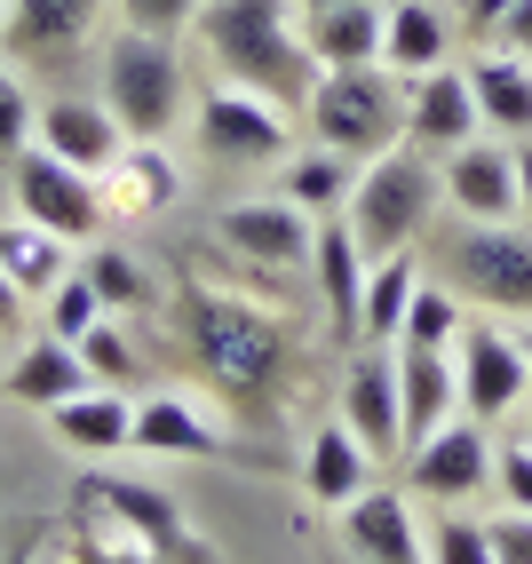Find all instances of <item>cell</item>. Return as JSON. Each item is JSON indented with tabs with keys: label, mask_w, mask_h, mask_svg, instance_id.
<instances>
[{
	"label": "cell",
	"mask_w": 532,
	"mask_h": 564,
	"mask_svg": "<svg viewBox=\"0 0 532 564\" xmlns=\"http://www.w3.org/2000/svg\"><path fill=\"white\" fill-rule=\"evenodd\" d=\"M341 533H350V549L366 564H422V533H413V509L398 494H366L350 501V517H341Z\"/></svg>",
	"instance_id": "d4e9b609"
},
{
	"label": "cell",
	"mask_w": 532,
	"mask_h": 564,
	"mask_svg": "<svg viewBox=\"0 0 532 564\" xmlns=\"http://www.w3.org/2000/svg\"><path fill=\"white\" fill-rule=\"evenodd\" d=\"M501 48H517V56H532V0H517V9L501 17V32H492Z\"/></svg>",
	"instance_id": "ab89813d"
},
{
	"label": "cell",
	"mask_w": 532,
	"mask_h": 564,
	"mask_svg": "<svg viewBox=\"0 0 532 564\" xmlns=\"http://www.w3.org/2000/svg\"><path fill=\"white\" fill-rule=\"evenodd\" d=\"M96 382L80 343H56V334H32V343L9 358V373H0V390L24 398V405H64V398H80Z\"/></svg>",
	"instance_id": "ffe728a7"
},
{
	"label": "cell",
	"mask_w": 532,
	"mask_h": 564,
	"mask_svg": "<svg viewBox=\"0 0 532 564\" xmlns=\"http://www.w3.org/2000/svg\"><path fill=\"white\" fill-rule=\"evenodd\" d=\"M469 88H477V120L492 135H532V56L517 48H477L469 56Z\"/></svg>",
	"instance_id": "d6986e66"
},
{
	"label": "cell",
	"mask_w": 532,
	"mask_h": 564,
	"mask_svg": "<svg viewBox=\"0 0 532 564\" xmlns=\"http://www.w3.org/2000/svg\"><path fill=\"white\" fill-rule=\"evenodd\" d=\"M437 192L462 223H517V143H453L437 160Z\"/></svg>",
	"instance_id": "7c38bea8"
},
{
	"label": "cell",
	"mask_w": 532,
	"mask_h": 564,
	"mask_svg": "<svg viewBox=\"0 0 532 564\" xmlns=\"http://www.w3.org/2000/svg\"><path fill=\"white\" fill-rule=\"evenodd\" d=\"M32 143L56 152V160H72V167H88V175H104L128 152V128L111 120V104H96V96H48L41 111H32Z\"/></svg>",
	"instance_id": "5bb4252c"
},
{
	"label": "cell",
	"mask_w": 532,
	"mask_h": 564,
	"mask_svg": "<svg viewBox=\"0 0 532 564\" xmlns=\"http://www.w3.org/2000/svg\"><path fill=\"white\" fill-rule=\"evenodd\" d=\"M104 104H111V120L128 128V143H167L175 120L192 111V72H183L175 41L135 32V24L111 32L104 41Z\"/></svg>",
	"instance_id": "277c9868"
},
{
	"label": "cell",
	"mask_w": 532,
	"mask_h": 564,
	"mask_svg": "<svg viewBox=\"0 0 532 564\" xmlns=\"http://www.w3.org/2000/svg\"><path fill=\"white\" fill-rule=\"evenodd\" d=\"M199 48L215 64V80L254 88L271 104H311L318 88V56L302 41V9L294 0H207L199 9Z\"/></svg>",
	"instance_id": "7a4b0ae2"
},
{
	"label": "cell",
	"mask_w": 532,
	"mask_h": 564,
	"mask_svg": "<svg viewBox=\"0 0 532 564\" xmlns=\"http://www.w3.org/2000/svg\"><path fill=\"white\" fill-rule=\"evenodd\" d=\"M492 477H501L509 509H532V437L524 445H492Z\"/></svg>",
	"instance_id": "74e56055"
},
{
	"label": "cell",
	"mask_w": 532,
	"mask_h": 564,
	"mask_svg": "<svg viewBox=\"0 0 532 564\" xmlns=\"http://www.w3.org/2000/svg\"><path fill=\"white\" fill-rule=\"evenodd\" d=\"M0 17H9V0H0Z\"/></svg>",
	"instance_id": "bcb514c9"
},
{
	"label": "cell",
	"mask_w": 532,
	"mask_h": 564,
	"mask_svg": "<svg viewBox=\"0 0 532 564\" xmlns=\"http://www.w3.org/2000/svg\"><path fill=\"white\" fill-rule=\"evenodd\" d=\"M453 373H462V413L477 422H501V413L524 405L532 390V358H524V334H501V326H462L453 343Z\"/></svg>",
	"instance_id": "9c48e42d"
},
{
	"label": "cell",
	"mask_w": 532,
	"mask_h": 564,
	"mask_svg": "<svg viewBox=\"0 0 532 564\" xmlns=\"http://www.w3.org/2000/svg\"><path fill=\"white\" fill-rule=\"evenodd\" d=\"M437 207H445V192H437L430 152H422V143H398V152H382V160H366V167H358L341 223H350L358 247L382 262V254L422 247V231H430V215H437Z\"/></svg>",
	"instance_id": "5b68a950"
},
{
	"label": "cell",
	"mask_w": 532,
	"mask_h": 564,
	"mask_svg": "<svg viewBox=\"0 0 532 564\" xmlns=\"http://www.w3.org/2000/svg\"><path fill=\"white\" fill-rule=\"evenodd\" d=\"M111 9H120V24L175 41V32H192V24H199V9H207V0H111Z\"/></svg>",
	"instance_id": "e575fe53"
},
{
	"label": "cell",
	"mask_w": 532,
	"mask_h": 564,
	"mask_svg": "<svg viewBox=\"0 0 532 564\" xmlns=\"http://www.w3.org/2000/svg\"><path fill=\"white\" fill-rule=\"evenodd\" d=\"M96 183H104V207L111 215H151V207H167L183 192V167L167 160V143H128Z\"/></svg>",
	"instance_id": "cb8c5ba5"
},
{
	"label": "cell",
	"mask_w": 532,
	"mask_h": 564,
	"mask_svg": "<svg viewBox=\"0 0 532 564\" xmlns=\"http://www.w3.org/2000/svg\"><path fill=\"white\" fill-rule=\"evenodd\" d=\"M437 271L462 303L532 318V223H453L437 239Z\"/></svg>",
	"instance_id": "8992f818"
},
{
	"label": "cell",
	"mask_w": 532,
	"mask_h": 564,
	"mask_svg": "<svg viewBox=\"0 0 532 564\" xmlns=\"http://www.w3.org/2000/svg\"><path fill=\"white\" fill-rule=\"evenodd\" d=\"M64 247H72V239L41 231V223H24V215L0 223V271H9L24 294H41V303H48V294L72 279V254H64Z\"/></svg>",
	"instance_id": "4316f807"
},
{
	"label": "cell",
	"mask_w": 532,
	"mask_h": 564,
	"mask_svg": "<svg viewBox=\"0 0 532 564\" xmlns=\"http://www.w3.org/2000/svg\"><path fill=\"white\" fill-rule=\"evenodd\" d=\"M485 120H477V88L469 72H422V80H405V143H422V152H453V143H469Z\"/></svg>",
	"instance_id": "9a60e30c"
},
{
	"label": "cell",
	"mask_w": 532,
	"mask_h": 564,
	"mask_svg": "<svg viewBox=\"0 0 532 564\" xmlns=\"http://www.w3.org/2000/svg\"><path fill=\"white\" fill-rule=\"evenodd\" d=\"M430 564H492V533H485V524H469V517H437Z\"/></svg>",
	"instance_id": "d590c367"
},
{
	"label": "cell",
	"mask_w": 532,
	"mask_h": 564,
	"mask_svg": "<svg viewBox=\"0 0 532 564\" xmlns=\"http://www.w3.org/2000/svg\"><path fill=\"white\" fill-rule=\"evenodd\" d=\"M24 303H32V294H24L9 271H0V334H17V326H24Z\"/></svg>",
	"instance_id": "b9f144b4"
},
{
	"label": "cell",
	"mask_w": 532,
	"mask_h": 564,
	"mask_svg": "<svg viewBox=\"0 0 532 564\" xmlns=\"http://www.w3.org/2000/svg\"><path fill=\"white\" fill-rule=\"evenodd\" d=\"M294 9H334V0H294Z\"/></svg>",
	"instance_id": "ee69618b"
},
{
	"label": "cell",
	"mask_w": 532,
	"mask_h": 564,
	"mask_svg": "<svg viewBox=\"0 0 532 564\" xmlns=\"http://www.w3.org/2000/svg\"><path fill=\"white\" fill-rule=\"evenodd\" d=\"M453 413H462V373H453V350H405L398 343V430H405V454L422 437H437Z\"/></svg>",
	"instance_id": "2e32d148"
},
{
	"label": "cell",
	"mask_w": 532,
	"mask_h": 564,
	"mask_svg": "<svg viewBox=\"0 0 532 564\" xmlns=\"http://www.w3.org/2000/svg\"><path fill=\"white\" fill-rule=\"evenodd\" d=\"M462 294H453L445 279H422V286H413V303H405V326H398V343L405 350H453V343H462Z\"/></svg>",
	"instance_id": "4dcf8cb0"
},
{
	"label": "cell",
	"mask_w": 532,
	"mask_h": 564,
	"mask_svg": "<svg viewBox=\"0 0 532 564\" xmlns=\"http://www.w3.org/2000/svg\"><path fill=\"white\" fill-rule=\"evenodd\" d=\"M80 279L96 286L104 311H143V303H151V271H143L128 247H111V239H96V254L80 262Z\"/></svg>",
	"instance_id": "1f68e13d"
},
{
	"label": "cell",
	"mask_w": 532,
	"mask_h": 564,
	"mask_svg": "<svg viewBox=\"0 0 532 564\" xmlns=\"http://www.w3.org/2000/svg\"><path fill=\"white\" fill-rule=\"evenodd\" d=\"M453 48V24L437 0H390L382 9V64L398 72V80H422V72H437Z\"/></svg>",
	"instance_id": "7402d4cb"
},
{
	"label": "cell",
	"mask_w": 532,
	"mask_h": 564,
	"mask_svg": "<svg viewBox=\"0 0 532 564\" xmlns=\"http://www.w3.org/2000/svg\"><path fill=\"white\" fill-rule=\"evenodd\" d=\"M366 469H373V454H366V437L350 430V422H341V413H334V422L311 437V494L326 501V509H350L358 494H366Z\"/></svg>",
	"instance_id": "83f0119b"
},
{
	"label": "cell",
	"mask_w": 532,
	"mask_h": 564,
	"mask_svg": "<svg viewBox=\"0 0 532 564\" xmlns=\"http://www.w3.org/2000/svg\"><path fill=\"white\" fill-rule=\"evenodd\" d=\"M80 358H88V373H96V382H135V343H128V334L120 326H111V311L80 334Z\"/></svg>",
	"instance_id": "d6a6232c"
},
{
	"label": "cell",
	"mask_w": 532,
	"mask_h": 564,
	"mask_svg": "<svg viewBox=\"0 0 532 564\" xmlns=\"http://www.w3.org/2000/svg\"><path fill=\"white\" fill-rule=\"evenodd\" d=\"M48 422H56V437L72 445V454H128L135 445V405L111 382H88L80 398L48 405Z\"/></svg>",
	"instance_id": "44dd1931"
},
{
	"label": "cell",
	"mask_w": 532,
	"mask_h": 564,
	"mask_svg": "<svg viewBox=\"0 0 532 564\" xmlns=\"http://www.w3.org/2000/svg\"><path fill=\"white\" fill-rule=\"evenodd\" d=\"M192 135L215 167H286L294 160V128H286V104L254 96V88H231L215 80L199 104H192Z\"/></svg>",
	"instance_id": "52a82bcc"
},
{
	"label": "cell",
	"mask_w": 532,
	"mask_h": 564,
	"mask_svg": "<svg viewBox=\"0 0 532 564\" xmlns=\"http://www.w3.org/2000/svg\"><path fill=\"white\" fill-rule=\"evenodd\" d=\"M24 143H32V96L9 72V56H0V160H17Z\"/></svg>",
	"instance_id": "8d00e7d4"
},
{
	"label": "cell",
	"mask_w": 532,
	"mask_h": 564,
	"mask_svg": "<svg viewBox=\"0 0 532 564\" xmlns=\"http://www.w3.org/2000/svg\"><path fill=\"white\" fill-rule=\"evenodd\" d=\"M111 0H9V17H0V56L9 64H72L96 24H104Z\"/></svg>",
	"instance_id": "8fae6325"
},
{
	"label": "cell",
	"mask_w": 532,
	"mask_h": 564,
	"mask_svg": "<svg viewBox=\"0 0 532 564\" xmlns=\"http://www.w3.org/2000/svg\"><path fill=\"white\" fill-rule=\"evenodd\" d=\"M382 9H390V0H334V9H302V41H311L318 72L382 64Z\"/></svg>",
	"instance_id": "ac0fdd59"
},
{
	"label": "cell",
	"mask_w": 532,
	"mask_h": 564,
	"mask_svg": "<svg viewBox=\"0 0 532 564\" xmlns=\"http://www.w3.org/2000/svg\"><path fill=\"white\" fill-rule=\"evenodd\" d=\"M366 271H373V254L358 247V231L341 215H318V239H311V279L326 294V311L341 334H358V311H366Z\"/></svg>",
	"instance_id": "e0dca14e"
},
{
	"label": "cell",
	"mask_w": 532,
	"mask_h": 564,
	"mask_svg": "<svg viewBox=\"0 0 532 564\" xmlns=\"http://www.w3.org/2000/svg\"><path fill=\"white\" fill-rule=\"evenodd\" d=\"M215 239L231 247L254 271H311V239H318V215H302L286 192L271 199H239L231 215L215 223Z\"/></svg>",
	"instance_id": "30bf717a"
},
{
	"label": "cell",
	"mask_w": 532,
	"mask_h": 564,
	"mask_svg": "<svg viewBox=\"0 0 532 564\" xmlns=\"http://www.w3.org/2000/svg\"><path fill=\"white\" fill-rule=\"evenodd\" d=\"M517 9V0H462V17H469V32H485V41H492V32H501V17Z\"/></svg>",
	"instance_id": "60d3db41"
},
{
	"label": "cell",
	"mask_w": 532,
	"mask_h": 564,
	"mask_svg": "<svg viewBox=\"0 0 532 564\" xmlns=\"http://www.w3.org/2000/svg\"><path fill=\"white\" fill-rule=\"evenodd\" d=\"M9 199H17V215L24 223H41V231H56V239H96L104 231V183L88 175V167H72V160H56V152H41V143H24V152L9 160Z\"/></svg>",
	"instance_id": "ba28073f"
},
{
	"label": "cell",
	"mask_w": 532,
	"mask_h": 564,
	"mask_svg": "<svg viewBox=\"0 0 532 564\" xmlns=\"http://www.w3.org/2000/svg\"><path fill=\"white\" fill-rule=\"evenodd\" d=\"M341 422L366 437V454H398V358H358L350 382H341Z\"/></svg>",
	"instance_id": "603a6c76"
},
{
	"label": "cell",
	"mask_w": 532,
	"mask_h": 564,
	"mask_svg": "<svg viewBox=\"0 0 532 564\" xmlns=\"http://www.w3.org/2000/svg\"><path fill=\"white\" fill-rule=\"evenodd\" d=\"M492 533V564H532V509H509L485 524Z\"/></svg>",
	"instance_id": "f35d334b"
},
{
	"label": "cell",
	"mask_w": 532,
	"mask_h": 564,
	"mask_svg": "<svg viewBox=\"0 0 532 564\" xmlns=\"http://www.w3.org/2000/svg\"><path fill=\"white\" fill-rule=\"evenodd\" d=\"M302 120H311V143L341 160H382L405 143V80L390 64H341V72H318L311 104H302Z\"/></svg>",
	"instance_id": "3957f363"
},
{
	"label": "cell",
	"mask_w": 532,
	"mask_h": 564,
	"mask_svg": "<svg viewBox=\"0 0 532 564\" xmlns=\"http://www.w3.org/2000/svg\"><path fill=\"white\" fill-rule=\"evenodd\" d=\"M104 318V303H96V286L80 279V271H72L56 294H48V334H56V343H80V334Z\"/></svg>",
	"instance_id": "836d02e7"
},
{
	"label": "cell",
	"mask_w": 532,
	"mask_h": 564,
	"mask_svg": "<svg viewBox=\"0 0 532 564\" xmlns=\"http://www.w3.org/2000/svg\"><path fill=\"white\" fill-rule=\"evenodd\" d=\"M524 358H532V334H524Z\"/></svg>",
	"instance_id": "f6af8a7d"
},
{
	"label": "cell",
	"mask_w": 532,
	"mask_h": 564,
	"mask_svg": "<svg viewBox=\"0 0 532 564\" xmlns=\"http://www.w3.org/2000/svg\"><path fill=\"white\" fill-rule=\"evenodd\" d=\"M128 454H183V462H207L222 454V430L207 422V413H192L183 398H143L135 405V445Z\"/></svg>",
	"instance_id": "484cf974"
},
{
	"label": "cell",
	"mask_w": 532,
	"mask_h": 564,
	"mask_svg": "<svg viewBox=\"0 0 532 564\" xmlns=\"http://www.w3.org/2000/svg\"><path fill=\"white\" fill-rule=\"evenodd\" d=\"M517 223H532V135H517Z\"/></svg>",
	"instance_id": "7bdbcfd3"
},
{
	"label": "cell",
	"mask_w": 532,
	"mask_h": 564,
	"mask_svg": "<svg viewBox=\"0 0 532 564\" xmlns=\"http://www.w3.org/2000/svg\"><path fill=\"white\" fill-rule=\"evenodd\" d=\"M175 326H183V350L207 382H222L239 405H262L279 398V382L294 373V326L262 303H239V294H222L207 279L183 286L175 303Z\"/></svg>",
	"instance_id": "6da1fadb"
},
{
	"label": "cell",
	"mask_w": 532,
	"mask_h": 564,
	"mask_svg": "<svg viewBox=\"0 0 532 564\" xmlns=\"http://www.w3.org/2000/svg\"><path fill=\"white\" fill-rule=\"evenodd\" d=\"M413 286H422V262H413V247H405V254H382V262L366 271V311H358V334H366V343H398Z\"/></svg>",
	"instance_id": "f546056e"
},
{
	"label": "cell",
	"mask_w": 532,
	"mask_h": 564,
	"mask_svg": "<svg viewBox=\"0 0 532 564\" xmlns=\"http://www.w3.org/2000/svg\"><path fill=\"white\" fill-rule=\"evenodd\" d=\"M350 183H358V160H341V152H326V143H311V152L286 160V183H279V192H286L302 215H341V207H350Z\"/></svg>",
	"instance_id": "f1b7e54d"
},
{
	"label": "cell",
	"mask_w": 532,
	"mask_h": 564,
	"mask_svg": "<svg viewBox=\"0 0 532 564\" xmlns=\"http://www.w3.org/2000/svg\"><path fill=\"white\" fill-rule=\"evenodd\" d=\"M405 469H413V494H422V501H469L477 485L492 477V437H485L477 413H453L437 437H422L405 454Z\"/></svg>",
	"instance_id": "4fadbf2b"
}]
</instances>
